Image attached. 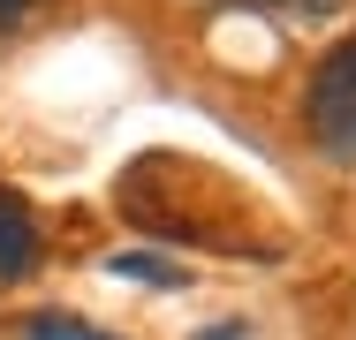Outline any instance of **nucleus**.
<instances>
[{
    "label": "nucleus",
    "mask_w": 356,
    "mask_h": 340,
    "mask_svg": "<svg viewBox=\"0 0 356 340\" xmlns=\"http://www.w3.org/2000/svg\"><path fill=\"white\" fill-rule=\"evenodd\" d=\"M31 257H38V219H31V204L15 197V189H0V287L23 280Z\"/></svg>",
    "instance_id": "nucleus-2"
},
{
    "label": "nucleus",
    "mask_w": 356,
    "mask_h": 340,
    "mask_svg": "<svg viewBox=\"0 0 356 340\" xmlns=\"http://www.w3.org/2000/svg\"><path fill=\"white\" fill-rule=\"evenodd\" d=\"M23 340H114V333H99V325L76 318V310H31V318H23Z\"/></svg>",
    "instance_id": "nucleus-3"
},
{
    "label": "nucleus",
    "mask_w": 356,
    "mask_h": 340,
    "mask_svg": "<svg viewBox=\"0 0 356 340\" xmlns=\"http://www.w3.org/2000/svg\"><path fill=\"white\" fill-rule=\"evenodd\" d=\"M38 8H46V0H0V38H15V31H23Z\"/></svg>",
    "instance_id": "nucleus-6"
},
{
    "label": "nucleus",
    "mask_w": 356,
    "mask_h": 340,
    "mask_svg": "<svg viewBox=\"0 0 356 340\" xmlns=\"http://www.w3.org/2000/svg\"><path fill=\"white\" fill-rule=\"evenodd\" d=\"M220 8H258V15H281V23H326L349 0H220Z\"/></svg>",
    "instance_id": "nucleus-4"
},
{
    "label": "nucleus",
    "mask_w": 356,
    "mask_h": 340,
    "mask_svg": "<svg viewBox=\"0 0 356 340\" xmlns=\"http://www.w3.org/2000/svg\"><path fill=\"white\" fill-rule=\"evenodd\" d=\"M106 272H122V280H152V287H175V265H159V257H106Z\"/></svg>",
    "instance_id": "nucleus-5"
},
{
    "label": "nucleus",
    "mask_w": 356,
    "mask_h": 340,
    "mask_svg": "<svg viewBox=\"0 0 356 340\" xmlns=\"http://www.w3.org/2000/svg\"><path fill=\"white\" fill-rule=\"evenodd\" d=\"M303 129L326 159H356V38L334 46L326 61L311 68V91H303Z\"/></svg>",
    "instance_id": "nucleus-1"
}]
</instances>
